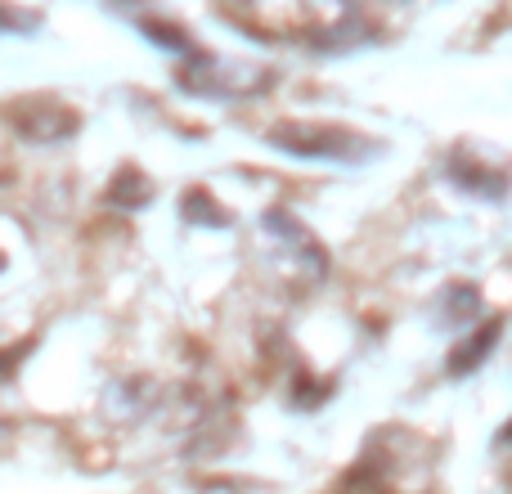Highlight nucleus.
<instances>
[{
	"label": "nucleus",
	"instance_id": "obj_1",
	"mask_svg": "<svg viewBox=\"0 0 512 494\" xmlns=\"http://www.w3.org/2000/svg\"><path fill=\"white\" fill-rule=\"evenodd\" d=\"M270 144L292 158H324V162H355L369 153V144L337 126H306V122H279L270 126Z\"/></svg>",
	"mask_w": 512,
	"mask_h": 494
},
{
	"label": "nucleus",
	"instance_id": "obj_2",
	"mask_svg": "<svg viewBox=\"0 0 512 494\" xmlns=\"http://www.w3.org/2000/svg\"><path fill=\"white\" fill-rule=\"evenodd\" d=\"M180 86L207 99H248L270 86V72H261L256 63H239V59H203L198 68L180 72Z\"/></svg>",
	"mask_w": 512,
	"mask_h": 494
}]
</instances>
